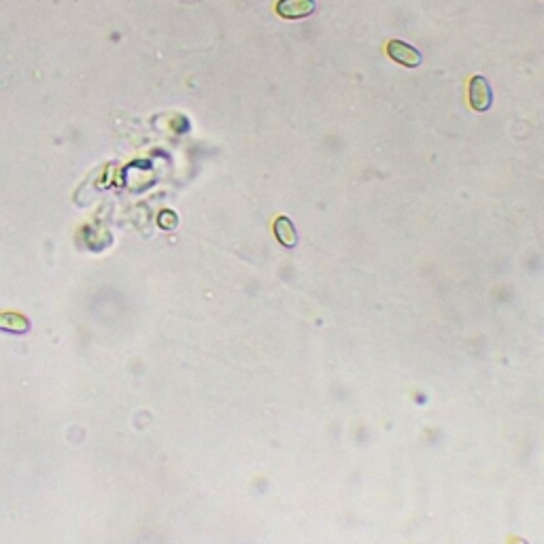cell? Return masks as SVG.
<instances>
[{
	"label": "cell",
	"instance_id": "cell-1",
	"mask_svg": "<svg viewBox=\"0 0 544 544\" xmlns=\"http://www.w3.org/2000/svg\"><path fill=\"white\" fill-rule=\"evenodd\" d=\"M468 101L470 107L479 113H485L491 109L493 105V89L489 85V81L483 75H474L468 83Z\"/></svg>",
	"mask_w": 544,
	"mask_h": 544
},
{
	"label": "cell",
	"instance_id": "cell-2",
	"mask_svg": "<svg viewBox=\"0 0 544 544\" xmlns=\"http://www.w3.org/2000/svg\"><path fill=\"white\" fill-rule=\"evenodd\" d=\"M387 56H389L394 62H398L400 66H406V68H417V66H421V62H423L421 51H419L417 47H413V45L400 41V39H391V41L387 43Z\"/></svg>",
	"mask_w": 544,
	"mask_h": 544
},
{
	"label": "cell",
	"instance_id": "cell-3",
	"mask_svg": "<svg viewBox=\"0 0 544 544\" xmlns=\"http://www.w3.org/2000/svg\"><path fill=\"white\" fill-rule=\"evenodd\" d=\"M317 3L315 0H277L275 11L283 20H304L311 13H315Z\"/></svg>",
	"mask_w": 544,
	"mask_h": 544
},
{
	"label": "cell",
	"instance_id": "cell-4",
	"mask_svg": "<svg viewBox=\"0 0 544 544\" xmlns=\"http://www.w3.org/2000/svg\"><path fill=\"white\" fill-rule=\"evenodd\" d=\"M275 236L279 238V242L287 249L296 247L298 245V232H296V226L290 217L285 215H279L275 219Z\"/></svg>",
	"mask_w": 544,
	"mask_h": 544
},
{
	"label": "cell",
	"instance_id": "cell-5",
	"mask_svg": "<svg viewBox=\"0 0 544 544\" xmlns=\"http://www.w3.org/2000/svg\"><path fill=\"white\" fill-rule=\"evenodd\" d=\"M0 330L7 332H26L28 330V319L18 315V313H3L0 315Z\"/></svg>",
	"mask_w": 544,
	"mask_h": 544
}]
</instances>
